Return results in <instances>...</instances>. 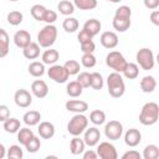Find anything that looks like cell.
Listing matches in <instances>:
<instances>
[{
  "mask_svg": "<svg viewBox=\"0 0 159 159\" xmlns=\"http://www.w3.org/2000/svg\"><path fill=\"white\" fill-rule=\"evenodd\" d=\"M130 17H132V9L129 6H127V5L119 6L116 10L113 20H112L113 29L116 31H118V32L127 31L130 27V24H132Z\"/></svg>",
  "mask_w": 159,
  "mask_h": 159,
  "instance_id": "6da1fadb",
  "label": "cell"
},
{
  "mask_svg": "<svg viewBox=\"0 0 159 159\" xmlns=\"http://www.w3.org/2000/svg\"><path fill=\"white\" fill-rule=\"evenodd\" d=\"M107 88L108 93L113 98H119L125 92V84L123 77L119 72H112L107 77Z\"/></svg>",
  "mask_w": 159,
  "mask_h": 159,
  "instance_id": "7a4b0ae2",
  "label": "cell"
},
{
  "mask_svg": "<svg viewBox=\"0 0 159 159\" xmlns=\"http://www.w3.org/2000/svg\"><path fill=\"white\" fill-rule=\"evenodd\" d=\"M159 119V106L155 102H147L140 111L139 122L143 125H153Z\"/></svg>",
  "mask_w": 159,
  "mask_h": 159,
  "instance_id": "3957f363",
  "label": "cell"
},
{
  "mask_svg": "<svg viewBox=\"0 0 159 159\" xmlns=\"http://www.w3.org/2000/svg\"><path fill=\"white\" fill-rule=\"evenodd\" d=\"M57 39V27L53 24H47L37 34V42L43 48H50Z\"/></svg>",
  "mask_w": 159,
  "mask_h": 159,
  "instance_id": "277c9868",
  "label": "cell"
},
{
  "mask_svg": "<svg viewBox=\"0 0 159 159\" xmlns=\"http://www.w3.org/2000/svg\"><path fill=\"white\" fill-rule=\"evenodd\" d=\"M88 128V118L83 113H76L67 123V132L73 135H81Z\"/></svg>",
  "mask_w": 159,
  "mask_h": 159,
  "instance_id": "5b68a950",
  "label": "cell"
},
{
  "mask_svg": "<svg viewBox=\"0 0 159 159\" xmlns=\"http://www.w3.org/2000/svg\"><path fill=\"white\" fill-rule=\"evenodd\" d=\"M106 65L109 68H112L114 72L123 73V71L127 67L128 62L124 58V56L122 55V52H119V51H111L106 56Z\"/></svg>",
  "mask_w": 159,
  "mask_h": 159,
  "instance_id": "8992f818",
  "label": "cell"
},
{
  "mask_svg": "<svg viewBox=\"0 0 159 159\" xmlns=\"http://www.w3.org/2000/svg\"><path fill=\"white\" fill-rule=\"evenodd\" d=\"M135 60H137L139 67L144 71L152 70L154 67V63H155V57H154L153 51L150 48H147V47H143L137 52Z\"/></svg>",
  "mask_w": 159,
  "mask_h": 159,
  "instance_id": "52a82bcc",
  "label": "cell"
},
{
  "mask_svg": "<svg viewBox=\"0 0 159 159\" xmlns=\"http://www.w3.org/2000/svg\"><path fill=\"white\" fill-rule=\"evenodd\" d=\"M47 75L56 83H65V82H67V80L70 77V73L66 70V67L61 66V65H56V63L50 66V68L47 70Z\"/></svg>",
  "mask_w": 159,
  "mask_h": 159,
  "instance_id": "ba28073f",
  "label": "cell"
},
{
  "mask_svg": "<svg viewBox=\"0 0 159 159\" xmlns=\"http://www.w3.org/2000/svg\"><path fill=\"white\" fill-rule=\"evenodd\" d=\"M104 134L109 140H118L123 134V125L119 120H109L104 125Z\"/></svg>",
  "mask_w": 159,
  "mask_h": 159,
  "instance_id": "9c48e42d",
  "label": "cell"
},
{
  "mask_svg": "<svg viewBox=\"0 0 159 159\" xmlns=\"http://www.w3.org/2000/svg\"><path fill=\"white\" fill-rule=\"evenodd\" d=\"M97 153L101 159H117L118 153L116 147L109 142H102L97 147Z\"/></svg>",
  "mask_w": 159,
  "mask_h": 159,
  "instance_id": "30bf717a",
  "label": "cell"
},
{
  "mask_svg": "<svg viewBox=\"0 0 159 159\" xmlns=\"http://www.w3.org/2000/svg\"><path fill=\"white\" fill-rule=\"evenodd\" d=\"M14 102L20 108H27L32 103V96L30 94L29 91H26L24 88H20L14 94Z\"/></svg>",
  "mask_w": 159,
  "mask_h": 159,
  "instance_id": "8fae6325",
  "label": "cell"
},
{
  "mask_svg": "<svg viewBox=\"0 0 159 159\" xmlns=\"http://www.w3.org/2000/svg\"><path fill=\"white\" fill-rule=\"evenodd\" d=\"M99 139H101V132L97 127H89L84 130V134H83V140L86 143V145L88 147H94L99 143Z\"/></svg>",
  "mask_w": 159,
  "mask_h": 159,
  "instance_id": "7c38bea8",
  "label": "cell"
},
{
  "mask_svg": "<svg viewBox=\"0 0 159 159\" xmlns=\"http://www.w3.org/2000/svg\"><path fill=\"white\" fill-rule=\"evenodd\" d=\"M99 41H101V45L103 47L112 50L118 45V36L113 31H104V32H102Z\"/></svg>",
  "mask_w": 159,
  "mask_h": 159,
  "instance_id": "4fadbf2b",
  "label": "cell"
},
{
  "mask_svg": "<svg viewBox=\"0 0 159 159\" xmlns=\"http://www.w3.org/2000/svg\"><path fill=\"white\" fill-rule=\"evenodd\" d=\"M31 92L37 98H45L48 94V86L42 80H35L31 83Z\"/></svg>",
  "mask_w": 159,
  "mask_h": 159,
  "instance_id": "5bb4252c",
  "label": "cell"
},
{
  "mask_svg": "<svg viewBox=\"0 0 159 159\" xmlns=\"http://www.w3.org/2000/svg\"><path fill=\"white\" fill-rule=\"evenodd\" d=\"M142 142V133L137 128H130L124 134V143L128 147H137Z\"/></svg>",
  "mask_w": 159,
  "mask_h": 159,
  "instance_id": "9a60e30c",
  "label": "cell"
},
{
  "mask_svg": "<svg viewBox=\"0 0 159 159\" xmlns=\"http://www.w3.org/2000/svg\"><path fill=\"white\" fill-rule=\"evenodd\" d=\"M31 41V35L29 31L26 30H19L15 32L14 35V43L16 45V47L19 48H25L27 45H30Z\"/></svg>",
  "mask_w": 159,
  "mask_h": 159,
  "instance_id": "2e32d148",
  "label": "cell"
},
{
  "mask_svg": "<svg viewBox=\"0 0 159 159\" xmlns=\"http://www.w3.org/2000/svg\"><path fill=\"white\" fill-rule=\"evenodd\" d=\"M66 109L73 113H84L88 109V103L81 99H70L66 102Z\"/></svg>",
  "mask_w": 159,
  "mask_h": 159,
  "instance_id": "e0dca14e",
  "label": "cell"
},
{
  "mask_svg": "<svg viewBox=\"0 0 159 159\" xmlns=\"http://www.w3.org/2000/svg\"><path fill=\"white\" fill-rule=\"evenodd\" d=\"M37 132L40 134L41 138L43 139H50L55 135V125L51 123V122H40L39 124V128H37Z\"/></svg>",
  "mask_w": 159,
  "mask_h": 159,
  "instance_id": "ac0fdd59",
  "label": "cell"
},
{
  "mask_svg": "<svg viewBox=\"0 0 159 159\" xmlns=\"http://www.w3.org/2000/svg\"><path fill=\"white\" fill-rule=\"evenodd\" d=\"M40 45L39 42H31L25 48H22V55L27 60H36L40 56Z\"/></svg>",
  "mask_w": 159,
  "mask_h": 159,
  "instance_id": "d6986e66",
  "label": "cell"
},
{
  "mask_svg": "<svg viewBox=\"0 0 159 159\" xmlns=\"http://www.w3.org/2000/svg\"><path fill=\"white\" fill-rule=\"evenodd\" d=\"M84 148H86V143L83 139H81L78 135L77 137H73L70 142V152L73 154V155H80V154H83L84 152Z\"/></svg>",
  "mask_w": 159,
  "mask_h": 159,
  "instance_id": "ffe728a7",
  "label": "cell"
},
{
  "mask_svg": "<svg viewBox=\"0 0 159 159\" xmlns=\"http://www.w3.org/2000/svg\"><path fill=\"white\" fill-rule=\"evenodd\" d=\"M41 58H42V62H43L45 65H50V66H52V65H55V63L58 61V58H60V53H58L57 50L50 47V48H47V50L43 51Z\"/></svg>",
  "mask_w": 159,
  "mask_h": 159,
  "instance_id": "44dd1931",
  "label": "cell"
},
{
  "mask_svg": "<svg viewBox=\"0 0 159 159\" xmlns=\"http://www.w3.org/2000/svg\"><path fill=\"white\" fill-rule=\"evenodd\" d=\"M157 88V81L153 76H144L140 80V89L144 93H152Z\"/></svg>",
  "mask_w": 159,
  "mask_h": 159,
  "instance_id": "7402d4cb",
  "label": "cell"
},
{
  "mask_svg": "<svg viewBox=\"0 0 159 159\" xmlns=\"http://www.w3.org/2000/svg\"><path fill=\"white\" fill-rule=\"evenodd\" d=\"M2 128H4V130L6 133H10V134L17 133L20 130V128H21V123H20V120L17 118H10L9 117L5 122H2Z\"/></svg>",
  "mask_w": 159,
  "mask_h": 159,
  "instance_id": "603a6c76",
  "label": "cell"
},
{
  "mask_svg": "<svg viewBox=\"0 0 159 159\" xmlns=\"http://www.w3.org/2000/svg\"><path fill=\"white\" fill-rule=\"evenodd\" d=\"M24 119V123L29 127H32V125H37L41 120V113L37 112V111H29L24 114L22 117Z\"/></svg>",
  "mask_w": 159,
  "mask_h": 159,
  "instance_id": "cb8c5ba5",
  "label": "cell"
},
{
  "mask_svg": "<svg viewBox=\"0 0 159 159\" xmlns=\"http://www.w3.org/2000/svg\"><path fill=\"white\" fill-rule=\"evenodd\" d=\"M66 92L70 97L72 98H76V97H80L83 92V87L82 84L76 80V81H72L70 83H67V87H66Z\"/></svg>",
  "mask_w": 159,
  "mask_h": 159,
  "instance_id": "d4e9b609",
  "label": "cell"
},
{
  "mask_svg": "<svg viewBox=\"0 0 159 159\" xmlns=\"http://www.w3.org/2000/svg\"><path fill=\"white\" fill-rule=\"evenodd\" d=\"M101 27H102L101 21L97 20V19H89V20H87V21L84 22V25H83V29L87 30L92 36L98 35L99 31H101Z\"/></svg>",
  "mask_w": 159,
  "mask_h": 159,
  "instance_id": "484cf974",
  "label": "cell"
},
{
  "mask_svg": "<svg viewBox=\"0 0 159 159\" xmlns=\"http://www.w3.org/2000/svg\"><path fill=\"white\" fill-rule=\"evenodd\" d=\"M9 35L5 29H0V57L4 58L9 53Z\"/></svg>",
  "mask_w": 159,
  "mask_h": 159,
  "instance_id": "4316f807",
  "label": "cell"
},
{
  "mask_svg": "<svg viewBox=\"0 0 159 159\" xmlns=\"http://www.w3.org/2000/svg\"><path fill=\"white\" fill-rule=\"evenodd\" d=\"M75 4L71 2L70 0H61L57 4V10L60 11V14L65 15V16H70L75 12Z\"/></svg>",
  "mask_w": 159,
  "mask_h": 159,
  "instance_id": "83f0119b",
  "label": "cell"
},
{
  "mask_svg": "<svg viewBox=\"0 0 159 159\" xmlns=\"http://www.w3.org/2000/svg\"><path fill=\"white\" fill-rule=\"evenodd\" d=\"M34 137H35L34 132H32L30 128H27V127H25V128H20V130L17 132V140H19V143L22 144L24 147H25V145H26Z\"/></svg>",
  "mask_w": 159,
  "mask_h": 159,
  "instance_id": "f1b7e54d",
  "label": "cell"
},
{
  "mask_svg": "<svg viewBox=\"0 0 159 159\" xmlns=\"http://www.w3.org/2000/svg\"><path fill=\"white\" fill-rule=\"evenodd\" d=\"M29 73L32 77H41L45 73V63L43 62H39V61H34L29 65Z\"/></svg>",
  "mask_w": 159,
  "mask_h": 159,
  "instance_id": "f546056e",
  "label": "cell"
},
{
  "mask_svg": "<svg viewBox=\"0 0 159 159\" xmlns=\"http://www.w3.org/2000/svg\"><path fill=\"white\" fill-rule=\"evenodd\" d=\"M123 76L128 80H135L139 76V65L133 63V62H128L127 67L123 71Z\"/></svg>",
  "mask_w": 159,
  "mask_h": 159,
  "instance_id": "4dcf8cb0",
  "label": "cell"
},
{
  "mask_svg": "<svg viewBox=\"0 0 159 159\" xmlns=\"http://www.w3.org/2000/svg\"><path fill=\"white\" fill-rule=\"evenodd\" d=\"M46 11H47V9H46L43 5H40V4H35V5H32L31 9H30L31 16H32L36 21H43V17H45Z\"/></svg>",
  "mask_w": 159,
  "mask_h": 159,
  "instance_id": "1f68e13d",
  "label": "cell"
},
{
  "mask_svg": "<svg viewBox=\"0 0 159 159\" xmlns=\"http://www.w3.org/2000/svg\"><path fill=\"white\" fill-rule=\"evenodd\" d=\"M78 26H80L78 20L72 16H67L62 22V27L66 32H75L76 30H78Z\"/></svg>",
  "mask_w": 159,
  "mask_h": 159,
  "instance_id": "d6a6232c",
  "label": "cell"
},
{
  "mask_svg": "<svg viewBox=\"0 0 159 159\" xmlns=\"http://www.w3.org/2000/svg\"><path fill=\"white\" fill-rule=\"evenodd\" d=\"M89 120L94 124V125H101L106 122V113L101 109H94L89 114Z\"/></svg>",
  "mask_w": 159,
  "mask_h": 159,
  "instance_id": "836d02e7",
  "label": "cell"
},
{
  "mask_svg": "<svg viewBox=\"0 0 159 159\" xmlns=\"http://www.w3.org/2000/svg\"><path fill=\"white\" fill-rule=\"evenodd\" d=\"M104 86V80L99 72H92L91 73V87L96 91L102 89Z\"/></svg>",
  "mask_w": 159,
  "mask_h": 159,
  "instance_id": "e575fe53",
  "label": "cell"
},
{
  "mask_svg": "<svg viewBox=\"0 0 159 159\" xmlns=\"http://www.w3.org/2000/svg\"><path fill=\"white\" fill-rule=\"evenodd\" d=\"M144 159H158L159 158V148L155 144H149L143 150Z\"/></svg>",
  "mask_w": 159,
  "mask_h": 159,
  "instance_id": "d590c367",
  "label": "cell"
},
{
  "mask_svg": "<svg viewBox=\"0 0 159 159\" xmlns=\"http://www.w3.org/2000/svg\"><path fill=\"white\" fill-rule=\"evenodd\" d=\"M73 4L80 10H93L97 6V0H73Z\"/></svg>",
  "mask_w": 159,
  "mask_h": 159,
  "instance_id": "8d00e7d4",
  "label": "cell"
},
{
  "mask_svg": "<svg viewBox=\"0 0 159 159\" xmlns=\"http://www.w3.org/2000/svg\"><path fill=\"white\" fill-rule=\"evenodd\" d=\"M22 20H24V15H22V12L17 11V10L10 11V12L7 14V22H9L10 25H12V26H17V25H20V24L22 22Z\"/></svg>",
  "mask_w": 159,
  "mask_h": 159,
  "instance_id": "74e56055",
  "label": "cell"
},
{
  "mask_svg": "<svg viewBox=\"0 0 159 159\" xmlns=\"http://www.w3.org/2000/svg\"><path fill=\"white\" fill-rule=\"evenodd\" d=\"M81 63L86 68H92L97 63V58L93 53H83L81 57Z\"/></svg>",
  "mask_w": 159,
  "mask_h": 159,
  "instance_id": "f35d334b",
  "label": "cell"
},
{
  "mask_svg": "<svg viewBox=\"0 0 159 159\" xmlns=\"http://www.w3.org/2000/svg\"><path fill=\"white\" fill-rule=\"evenodd\" d=\"M6 157H7L9 159H21V158L24 157V152H22V149L20 148V145L14 144V145H10V148L7 149Z\"/></svg>",
  "mask_w": 159,
  "mask_h": 159,
  "instance_id": "ab89813d",
  "label": "cell"
},
{
  "mask_svg": "<svg viewBox=\"0 0 159 159\" xmlns=\"http://www.w3.org/2000/svg\"><path fill=\"white\" fill-rule=\"evenodd\" d=\"M63 66H65L66 70L68 71L70 76H72V75H78V73H80L81 66H80V62H77L76 60H68V61L65 62Z\"/></svg>",
  "mask_w": 159,
  "mask_h": 159,
  "instance_id": "60d3db41",
  "label": "cell"
},
{
  "mask_svg": "<svg viewBox=\"0 0 159 159\" xmlns=\"http://www.w3.org/2000/svg\"><path fill=\"white\" fill-rule=\"evenodd\" d=\"M77 81L82 84L83 88H88V87H91V73H89V72H86V71L78 73V76H77Z\"/></svg>",
  "mask_w": 159,
  "mask_h": 159,
  "instance_id": "b9f144b4",
  "label": "cell"
},
{
  "mask_svg": "<svg viewBox=\"0 0 159 159\" xmlns=\"http://www.w3.org/2000/svg\"><path fill=\"white\" fill-rule=\"evenodd\" d=\"M40 147H41V142H40V138H37V137H34V138L25 145V148H26V150H27L29 153H36V152L40 149Z\"/></svg>",
  "mask_w": 159,
  "mask_h": 159,
  "instance_id": "7bdbcfd3",
  "label": "cell"
},
{
  "mask_svg": "<svg viewBox=\"0 0 159 159\" xmlns=\"http://www.w3.org/2000/svg\"><path fill=\"white\" fill-rule=\"evenodd\" d=\"M94 50H96V45H94L93 40H89V41L81 43V51L83 53H93Z\"/></svg>",
  "mask_w": 159,
  "mask_h": 159,
  "instance_id": "ee69618b",
  "label": "cell"
},
{
  "mask_svg": "<svg viewBox=\"0 0 159 159\" xmlns=\"http://www.w3.org/2000/svg\"><path fill=\"white\" fill-rule=\"evenodd\" d=\"M92 39H93V36H92L87 30H84V29H82V30L78 32V35H77V40H78L80 43L86 42V41H89V40H92Z\"/></svg>",
  "mask_w": 159,
  "mask_h": 159,
  "instance_id": "f6af8a7d",
  "label": "cell"
},
{
  "mask_svg": "<svg viewBox=\"0 0 159 159\" xmlns=\"http://www.w3.org/2000/svg\"><path fill=\"white\" fill-rule=\"evenodd\" d=\"M56 20H57V14L53 10H48L47 9V11L45 14V17H43V21L46 24H53Z\"/></svg>",
  "mask_w": 159,
  "mask_h": 159,
  "instance_id": "bcb514c9",
  "label": "cell"
},
{
  "mask_svg": "<svg viewBox=\"0 0 159 159\" xmlns=\"http://www.w3.org/2000/svg\"><path fill=\"white\" fill-rule=\"evenodd\" d=\"M140 158H142V154L134 149L128 150L122 155V159H140Z\"/></svg>",
  "mask_w": 159,
  "mask_h": 159,
  "instance_id": "7dc6e473",
  "label": "cell"
},
{
  "mask_svg": "<svg viewBox=\"0 0 159 159\" xmlns=\"http://www.w3.org/2000/svg\"><path fill=\"white\" fill-rule=\"evenodd\" d=\"M9 117H10V111H9L7 106L1 104V106H0V120H1V122H5Z\"/></svg>",
  "mask_w": 159,
  "mask_h": 159,
  "instance_id": "c3c4849f",
  "label": "cell"
},
{
  "mask_svg": "<svg viewBox=\"0 0 159 159\" xmlns=\"http://www.w3.org/2000/svg\"><path fill=\"white\" fill-rule=\"evenodd\" d=\"M144 6L149 10H155L159 6V0H143Z\"/></svg>",
  "mask_w": 159,
  "mask_h": 159,
  "instance_id": "681fc988",
  "label": "cell"
},
{
  "mask_svg": "<svg viewBox=\"0 0 159 159\" xmlns=\"http://www.w3.org/2000/svg\"><path fill=\"white\" fill-rule=\"evenodd\" d=\"M149 19H150V22H152L153 25L159 26V10H154V11H152Z\"/></svg>",
  "mask_w": 159,
  "mask_h": 159,
  "instance_id": "f907efd6",
  "label": "cell"
},
{
  "mask_svg": "<svg viewBox=\"0 0 159 159\" xmlns=\"http://www.w3.org/2000/svg\"><path fill=\"white\" fill-rule=\"evenodd\" d=\"M97 158H98V153L92 149L83 152V159H97Z\"/></svg>",
  "mask_w": 159,
  "mask_h": 159,
  "instance_id": "816d5d0a",
  "label": "cell"
},
{
  "mask_svg": "<svg viewBox=\"0 0 159 159\" xmlns=\"http://www.w3.org/2000/svg\"><path fill=\"white\" fill-rule=\"evenodd\" d=\"M5 157V147L4 144H0V159H2Z\"/></svg>",
  "mask_w": 159,
  "mask_h": 159,
  "instance_id": "f5cc1de1",
  "label": "cell"
},
{
  "mask_svg": "<svg viewBox=\"0 0 159 159\" xmlns=\"http://www.w3.org/2000/svg\"><path fill=\"white\" fill-rule=\"evenodd\" d=\"M107 1H109V2H113V4H118L119 1H122V0H107Z\"/></svg>",
  "mask_w": 159,
  "mask_h": 159,
  "instance_id": "db71d44e",
  "label": "cell"
},
{
  "mask_svg": "<svg viewBox=\"0 0 159 159\" xmlns=\"http://www.w3.org/2000/svg\"><path fill=\"white\" fill-rule=\"evenodd\" d=\"M155 61H157L158 65H159V52H158V55H157V57H155Z\"/></svg>",
  "mask_w": 159,
  "mask_h": 159,
  "instance_id": "11a10c76",
  "label": "cell"
},
{
  "mask_svg": "<svg viewBox=\"0 0 159 159\" xmlns=\"http://www.w3.org/2000/svg\"><path fill=\"white\" fill-rule=\"evenodd\" d=\"M10 1H17V0H10Z\"/></svg>",
  "mask_w": 159,
  "mask_h": 159,
  "instance_id": "9f6ffc18",
  "label": "cell"
}]
</instances>
